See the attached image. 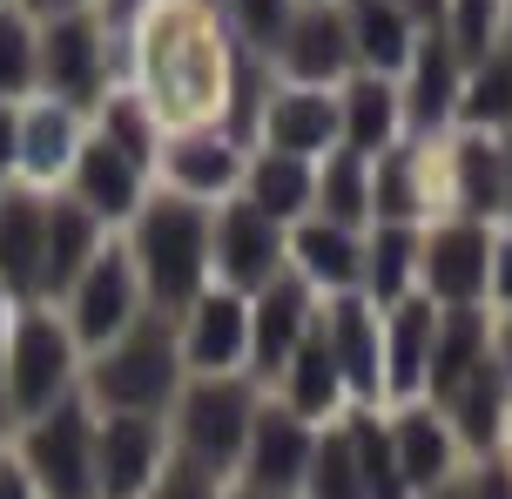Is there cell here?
<instances>
[{
	"mask_svg": "<svg viewBox=\"0 0 512 499\" xmlns=\"http://www.w3.org/2000/svg\"><path fill=\"white\" fill-rule=\"evenodd\" d=\"M230 27L209 0H149L135 21V75L162 129H216L230 102Z\"/></svg>",
	"mask_w": 512,
	"mask_h": 499,
	"instance_id": "1",
	"label": "cell"
},
{
	"mask_svg": "<svg viewBox=\"0 0 512 499\" xmlns=\"http://www.w3.org/2000/svg\"><path fill=\"white\" fill-rule=\"evenodd\" d=\"M209 216L216 203H196V196H176V189H149V203L128 223V257L142 270V290H149V311L176 317L182 304H196L216 270H209Z\"/></svg>",
	"mask_w": 512,
	"mask_h": 499,
	"instance_id": "2",
	"label": "cell"
},
{
	"mask_svg": "<svg viewBox=\"0 0 512 499\" xmlns=\"http://www.w3.org/2000/svg\"><path fill=\"white\" fill-rule=\"evenodd\" d=\"M182 385H189V365H182L176 317L169 311H142L115 344L81 358V398L95 412H149V419H169Z\"/></svg>",
	"mask_w": 512,
	"mask_h": 499,
	"instance_id": "3",
	"label": "cell"
},
{
	"mask_svg": "<svg viewBox=\"0 0 512 499\" xmlns=\"http://www.w3.org/2000/svg\"><path fill=\"white\" fill-rule=\"evenodd\" d=\"M256 392L250 371H230V378H189L169 405V452L196 473L223 479L230 486L236 466H243V446H250V425H256Z\"/></svg>",
	"mask_w": 512,
	"mask_h": 499,
	"instance_id": "4",
	"label": "cell"
},
{
	"mask_svg": "<svg viewBox=\"0 0 512 499\" xmlns=\"http://www.w3.org/2000/svg\"><path fill=\"white\" fill-rule=\"evenodd\" d=\"M0 385H7V412L14 425L61 405L81 392V344L68 317L54 304H14V331H7V358H0Z\"/></svg>",
	"mask_w": 512,
	"mask_h": 499,
	"instance_id": "5",
	"label": "cell"
},
{
	"mask_svg": "<svg viewBox=\"0 0 512 499\" xmlns=\"http://www.w3.org/2000/svg\"><path fill=\"white\" fill-rule=\"evenodd\" d=\"M95 405L81 392H68L61 405L34 412V419L14 425V459L21 473L34 479L41 499H102V479H95Z\"/></svg>",
	"mask_w": 512,
	"mask_h": 499,
	"instance_id": "6",
	"label": "cell"
},
{
	"mask_svg": "<svg viewBox=\"0 0 512 499\" xmlns=\"http://www.w3.org/2000/svg\"><path fill=\"white\" fill-rule=\"evenodd\" d=\"M492 230H499V223H472V216L418 223V297H432L438 311H472V304H486Z\"/></svg>",
	"mask_w": 512,
	"mask_h": 499,
	"instance_id": "7",
	"label": "cell"
},
{
	"mask_svg": "<svg viewBox=\"0 0 512 499\" xmlns=\"http://www.w3.org/2000/svg\"><path fill=\"white\" fill-rule=\"evenodd\" d=\"M54 311L68 317L81 358L122 338L128 324L149 311V290H142V270H135V257H128V243H102V250H95V263L75 277V290H68Z\"/></svg>",
	"mask_w": 512,
	"mask_h": 499,
	"instance_id": "8",
	"label": "cell"
},
{
	"mask_svg": "<svg viewBox=\"0 0 512 499\" xmlns=\"http://www.w3.org/2000/svg\"><path fill=\"white\" fill-rule=\"evenodd\" d=\"M209 270H216V284L256 297L270 277L290 270V230H283L277 216H263L256 203L230 196L209 216Z\"/></svg>",
	"mask_w": 512,
	"mask_h": 499,
	"instance_id": "9",
	"label": "cell"
},
{
	"mask_svg": "<svg viewBox=\"0 0 512 499\" xmlns=\"http://www.w3.org/2000/svg\"><path fill=\"white\" fill-rule=\"evenodd\" d=\"M169 419L149 412H102L95 419V479L102 499H149L169 473Z\"/></svg>",
	"mask_w": 512,
	"mask_h": 499,
	"instance_id": "10",
	"label": "cell"
},
{
	"mask_svg": "<svg viewBox=\"0 0 512 499\" xmlns=\"http://www.w3.org/2000/svg\"><path fill=\"white\" fill-rule=\"evenodd\" d=\"M176 344L189 378H230L250 371V297L230 284H209L196 304L176 311Z\"/></svg>",
	"mask_w": 512,
	"mask_h": 499,
	"instance_id": "11",
	"label": "cell"
},
{
	"mask_svg": "<svg viewBox=\"0 0 512 499\" xmlns=\"http://www.w3.org/2000/svg\"><path fill=\"white\" fill-rule=\"evenodd\" d=\"M41 95L68 108H95L108 95V34L95 14H48L41 21Z\"/></svg>",
	"mask_w": 512,
	"mask_h": 499,
	"instance_id": "12",
	"label": "cell"
},
{
	"mask_svg": "<svg viewBox=\"0 0 512 499\" xmlns=\"http://www.w3.org/2000/svg\"><path fill=\"white\" fill-rule=\"evenodd\" d=\"M277 68L297 88H337L344 75H358V48H351V14L344 0H304L277 41Z\"/></svg>",
	"mask_w": 512,
	"mask_h": 499,
	"instance_id": "13",
	"label": "cell"
},
{
	"mask_svg": "<svg viewBox=\"0 0 512 499\" xmlns=\"http://www.w3.org/2000/svg\"><path fill=\"white\" fill-rule=\"evenodd\" d=\"M310 452H317V425L283 412L277 398H263L256 425H250V446H243V466H236V486L270 493V499H297L310 473Z\"/></svg>",
	"mask_w": 512,
	"mask_h": 499,
	"instance_id": "14",
	"label": "cell"
},
{
	"mask_svg": "<svg viewBox=\"0 0 512 499\" xmlns=\"http://www.w3.org/2000/svg\"><path fill=\"white\" fill-rule=\"evenodd\" d=\"M243 162H250V149L223 129H169L162 156H155V183L196 196V203H230L243 189Z\"/></svg>",
	"mask_w": 512,
	"mask_h": 499,
	"instance_id": "15",
	"label": "cell"
},
{
	"mask_svg": "<svg viewBox=\"0 0 512 499\" xmlns=\"http://www.w3.org/2000/svg\"><path fill=\"white\" fill-rule=\"evenodd\" d=\"M317 311H324V297H317L297 270L270 277V284L250 297V378L256 385H270L283 371V358L317 331Z\"/></svg>",
	"mask_w": 512,
	"mask_h": 499,
	"instance_id": "16",
	"label": "cell"
},
{
	"mask_svg": "<svg viewBox=\"0 0 512 499\" xmlns=\"http://www.w3.org/2000/svg\"><path fill=\"white\" fill-rule=\"evenodd\" d=\"M384 419H391V452H398V473H405V493H411V499L438 493V486H452V479L465 473L459 432L445 425V412H438L432 398L391 405Z\"/></svg>",
	"mask_w": 512,
	"mask_h": 499,
	"instance_id": "17",
	"label": "cell"
},
{
	"mask_svg": "<svg viewBox=\"0 0 512 499\" xmlns=\"http://www.w3.org/2000/svg\"><path fill=\"white\" fill-rule=\"evenodd\" d=\"M317 324H324L337 365H344L351 405H378L384 398V311L364 290H344V297H324Z\"/></svg>",
	"mask_w": 512,
	"mask_h": 499,
	"instance_id": "18",
	"label": "cell"
},
{
	"mask_svg": "<svg viewBox=\"0 0 512 499\" xmlns=\"http://www.w3.org/2000/svg\"><path fill=\"white\" fill-rule=\"evenodd\" d=\"M149 183H155L149 169H142L135 156H122L115 142H102V135H88L81 156H75V169H68V196H75L102 230L135 223V210L149 203Z\"/></svg>",
	"mask_w": 512,
	"mask_h": 499,
	"instance_id": "19",
	"label": "cell"
},
{
	"mask_svg": "<svg viewBox=\"0 0 512 499\" xmlns=\"http://www.w3.org/2000/svg\"><path fill=\"white\" fill-rule=\"evenodd\" d=\"M459 88H465V61L459 48L438 34V27H425L418 34V48H411L405 61V129L411 135H445L452 122H459Z\"/></svg>",
	"mask_w": 512,
	"mask_h": 499,
	"instance_id": "20",
	"label": "cell"
},
{
	"mask_svg": "<svg viewBox=\"0 0 512 499\" xmlns=\"http://www.w3.org/2000/svg\"><path fill=\"white\" fill-rule=\"evenodd\" d=\"M270 398H277L283 412L310 419V425H331V419H344V412H351V385H344V365H337L324 324H317V331H310V338L283 358V371L270 378Z\"/></svg>",
	"mask_w": 512,
	"mask_h": 499,
	"instance_id": "21",
	"label": "cell"
},
{
	"mask_svg": "<svg viewBox=\"0 0 512 499\" xmlns=\"http://www.w3.org/2000/svg\"><path fill=\"white\" fill-rule=\"evenodd\" d=\"M391 142H405V95L391 75H344L337 81V149L378 162Z\"/></svg>",
	"mask_w": 512,
	"mask_h": 499,
	"instance_id": "22",
	"label": "cell"
},
{
	"mask_svg": "<svg viewBox=\"0 0 512 499\" xmlns=\"http://www.w3.org/2000/svg\"><path fill=\"white\" fill-rule=\"evenodd\" d=\"M263 149H290V156L324 162L337 149V88H270L263 122H256Z\"/></svg>",
	"mask_w": 512,
	"mask_h": 499,
	"instance_id": "23",
	"label": "cell"
},
{
	"mask_svg": "<svg viewBox=\"0 0 512 499\" xmlns=\"http://www.w3.org/2000/svg\"><path fill=\"white\" fill-rule=\"evenodd\" d=\"M432 338H438V304L432 297H398L384 304V398L411 405L425 398V371H432Z\"/></svg>",
	"mask_w": 512,
	"mask_h": 499,
	"instance_id": "24",
	"label": "cell"
},
{
	"mask_svg": "<svg viewBox=\"0 0 512 499\" xmlns=\"http://www.w3.org/2000/svg\"><path fill=\"white\" fill-rule=\"evenodd\" d=\"M290 270L304 277L317 297H344L364 284V230L331 223V216H304L290 223Z\"/></svg>",
	"mask_w": 512,
	"mask_h": 499,
	"instance_id": "25",
	"label": "cell"
},
{
	"mask_svg": "<svg viewBox=\"0 0 512 499\" xmlns=\"http://www.w3.org/2000/svg\"><path fill=\"white\" fill-rule=\"evenodd\" d=\"M41 223H48V196L27 183L0 189V297L34 304L41 297Z\"/></svg>",
	"mask_w": 512,
	"mask_h": 499,
	"instance_id": "26",
	"label": "cell"
},
{
	"mask_svg": "<svg viewBox=\"0 0 512 499\" xmlns=\"http://www.w3.org/2000/svg\"><path fill=\"white\" fill-rule=\"evenodd\" d=\"M81 142H88L81 135V108L54 102V95H27V108H21V183L27 189L68 183Z\"/></svg>",
	"mask_w": 512,
	"mask_h": 499,
	"instance_id": "27",
	"label": "cell"
},
{
	"mask_svg": "<svg viewBox=\"0 0 512 499\" xmlns=\"http://www.w3.org/2000/svg\"><path fill=\"white\" fill-rule=\"evenodd\" d=\"M95 250H102V223L81 210L68 189L48 196V223H41V297L34 304H61L75 290V277L95 263Z\"/></svg>",
	"mask_w": 512,
	"mask_h": 499,
	"instance_id": "28",
	"label": "cell"
},
{
	"mask_svg": "<svg viewBox=\"0 0 512 499\" xmlns=\"http://www.w3.org/2000/svg\"><path fill=\"white\" fill-rule=\"evenodd\" d=\"M243 203H256L263 216H277L283 230L290 223H304L317 210V162L310 156H290V149H263L256 142L250 162H243V189H236Z\"/></svg>",
	"mask_w": 512,
	"mask_h": 499,
	"instance_id": "29",
	"label": "cell"
},
{
	"mask_svg": "<svg viewBox=\"0 0 512 499\" xmlns=\"http://www.w3.org/2000/svg\"><path fill=\"white\" fill-rule=\"evenodd\" d=\"M344 14H351V48H358L364 75H391V81L405 75L411 48L425 34V21L405 0H344Z\"/></svg>",
	"mask_w": 512,
	"mask_h": 499,
	"instance_id": "30",
	"label": "cell"
},
{
	"mask_svg": "<svg viewBox=\"0 0 512 499\" xmlns=\"http://www.w3.org/2000/svg\"><path fill=\"white\" fill-rule=\"evenodd\" d=\"M364 297L398 304L418 290V223H364Z\"/></svg>",
	"mask_w": 512,
	"mask_h": 499,
	"instance_id": "31",
	"label": "cell"
},
{
	"mask_svg": "<svg viewBox=\"0 0 512 499\" xmlns=\"http://www.w3.org/2000/svg\"><path fill=\"white\" fill-rule=\"evenodd\" d=\"M459 129H479V135H506L512 129V48L486 54L465 68V88H459Z\"/></svg>",
	"mask_w": 512,
	"mask_h": 499,
	"instance_id": "32",
	"label": "cell"
},
{
	"mask_svg": "<svg viewBox=\"0 0 512 499\" xmlns=\"http://www.w3.org/2000/svg\"><path fill=\"white\" fill-rule=\"evenodd\" d=\"M310 216H331V223L364 230V223H371V156L331 149V156L317 162V210Z\"/></svg>",
	"mask_w": 512,
	"mask_h": 499,
	"instance_id": "33",
	"label": "cell"
},
{
	"mask_svg": "<svg viewBox=\"0 0 512 499\" xmlns=\"http://www.w3.org/2000/svg\"><path fill=\"white\" fill-rule=\"evenodd\" d=\"M344 432H351V452H358V473L371 499H411L405 473H398V452H391V419L378 405H351L344 412Z\"/></svg>",
	"mask_w": 512,
	"mask_h": 499,
	"instance_id": "34",
	"label": "cell"
},
{
	"mask_svg": "<svg viewBox=\"0 0 512 499\" xmlns=\"http://www.w3.org/2000/svg\"><path fill=\"white\" fill-rule=\"evenodd\" d=\"M95 135L115 142L122 156H135L155 176V156H162V135H169V129L155 122V108L142 102L135 88H122V95H102V102H95Z\"/></svg>",
	"mask_w": 512,
	"mask_h": 499,
	"instance_id": "35",
	"label": "cell"
},
{
	"mask_svg": "<svg viewBox=\"0 0 512 499\" xmlns=\"http://www.w3.org/2000/svg\"><path fill=\"white\" fill-rule=\"evenodd\" d=\"M41 88V21L21 0L0 7V102H27Z\"/></svg>",
	"mask_w": 512,
	"mask_h": 499,
	"instance_id": "36",
	"label": "cell"
},
{
	"mask_svg": "<svg viewBox=\"0 0 512 499\" xmlns=\"http://www.w3.org/2000/svg\"><path fill=\"white\" fill-rule=\"evenodd\" d=\"M297 499H371L364 493V473H358V452H351L344 419L317 425V452H310V473H304V493Z\"/></svg>",
	"mask_w": 512,
	"mask_h": 499,
	"instance_id": "37",
	"label": "cell"
},
{
	"mask_svg": "<svg viewBox=\"0 0 512 499\" xmlns=\"http://www.w3.org/2000/svg\"><path fill=\"white\" fill-rule=\"evenodd\" d=\"M432 27L459 48L465 68H472V61H486V54L506 41V0H445Z\"/></svg>",
	"mask_w": 512,
	"mask_h": 499,
	"instance_id": "38",
	"label": "cell"
},
{
	"mask_svg": "<svg viewBox=\"0 0 512 499\" xmlns=\"http://www.w3.org/2000/svg\"><path fill=\"white\" fill-rule=\"evenodd\" d=\"M297 7H304V0H230V7H223V27L243 41V54H263V61H270Z\"/></svg>",
	"mask_w": 512,
	"mask_h": 499,
	"instance_id": "39",
	"label": "cell"
},
{
	"mask_svg": "<svg viewBox=\"0 0 512 499\" xmlns=\"http://www.w3.org/2000/svg\"><path fill=\"white\" fill-rule=\"evenodd\" d=\"M149 499H230V493H223V479H209V473H196V466L169 459V473H162V486H155Z\"/></svg>",
	"mask_w": 512,
	"mask_h": 499,
	"instance_id": "40",
	"label": "cell"
},
{
	"mask_svg": "<svg viewBox=\"0 0 512 499\" xmlns=\"http://www.w3.org/2000/svg\"><path fill=\"white\" fill-rule=\"evenodd\" d=\"M492 311H512V223L492 230V284H486Z\"/></svg>",
	"mask_w": 512,
	"mask_h": 499,
	"instance_id": "41",
	"label": "cell"
},
{
	"mask_svg": "<svg viewBox=\"0 0 512 499\" xmlns=\"http://www.w3.org/2000/svg\"><path fill=\"white\" fill-rule=\"evenodd\" d=\"M21 183V102H0V189Z\"/></svg>",
	"mask_w": 512,
	"mask_h": 499,
	"instance_id": "42",
	"label": "cell"
},
{
	"mask_svg": "<svg viewBox=\"0 0 512 499\" xmlns=\"http://www.w3.org/2000/svg\"><path fill=\"white\" fill-rule=\"evenodd\" d=\"M0 499H41V493H34V479L21 473V459H14V452H0Z\"/></svg>",
	"mask_w": 512,
	"mask_h": 499,
	"instance_id": "43",
	"label": "cell"
},
{
	"mask_svg": "<svg viewBox=\"0 0 512 499\" xmlns=\"http://www.w3.org/2000/svg\"><path fill=\"white\" fill-rule=\"evenodd\" d=\"M492 365L506 371L512 385V311H492Z\"/></svg>",
	"mask_w": 512,
	"mask_h": 499,
	"instance_id": "44",
	"label": "cell"
},
{
	"mask_svg": "<svg viewBox=\"0 0 512 499\" xmlns=\"http://www.w3.org/2000/svg\"><path fill=\"white\" fill-rule=\"evenodd\" d=\"M27 14H34V21H48V14H75L81 0H21Z\"/></svg>",
	"mask_w": 512,
	"mask_h": 499,
	"instance_id": "45",
	"label": "cell"
},
{
	"mask_svg": "<svg viewBox=\"0 0 512 499\" xmlns=\"http://www.w3.org/2000/svg\"><path fill=\"white\" fill-rule=\"evenodd\" d=\"M499 169H506V223H512V129L499 135Z\"/></svg>",
	"mask_w": 512,
	"mask_h": 499,
	"instance_id": "46",
	"label": "cell"
},
{
	"mask_svg": "<svg viewBox=\"0 0 512 499\" xmlns=\"http://www.w3.org/2000/svg\"><path fill=\"white\" fill-rule=\"evenodd\" d=\"M425 499H465V473L452 479V486H438V493H425Z\"/></svg>",
	"mask_w": 512,
	"mask_h": 499,
	"instance_id": "47",
	"label": "cell"
},
{
	"mask_svg": "<svg viewBox=\"0 0 512 499\" xmlns=\"http://www.w3.org/2000/svg\"><path fill=\"white\" fill-rule=\"evenodd\" d=\"M0 432H14V412H7V385H0Z\"/></svg>",
	"mask_w": 512,
	"mask_h": 499,
	"instance_id": "48",
	"label": "cell"
},
{
	"mask_svg": "<svg viewBox=\"0 0 512 499\" xmlns=\"http://www.w3.org/2000/svg\"><path fill=\"white\" fill-rule=\"evenodd\" d=\"M230 499H270V493H250V486H236V493Z\"/></svg>",
	"mask_w": 512,
	"mask_h": 499,
	"instance_id": "49",
	"label": "cell"
},
{
	"mask_svg": "<svg viewBox=\"0 0 512 499\" xmlns=\"http://www.w3.org/2000/svg\"><path fill=\"white\" fill-rule=\"evenodd\" d=\"M506 48H512V0H506Z\"/></svg>",
	"mask_w": 512,
	"mask_h": 499,
	"instance_id": "50",
	"label": "cell"
},
{
	"mask_svg": "<svg viewBox=\"0 0 512 499\" xmlns=\"http://www.w3.org/2000/svg\"><path fill=\"white\" fill-rule=\"evenodd\" d=\"M0 7H7V0H0Z\"/></svg>",
	"mask_w": 512,
	"mask_h": 499,
	"instance_id": "51",
	"label": "cell"
}]
</instances>
